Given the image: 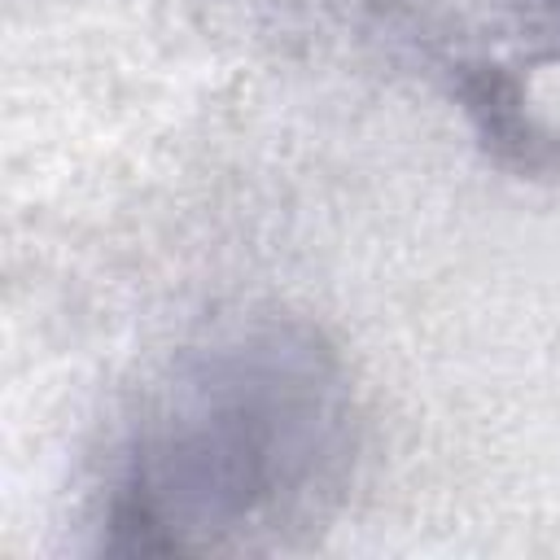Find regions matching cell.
Here are the masks:
<instances>
[{
	"instance_id": "obj_1",
	"label": "cell",
	"mask_w": 560,
	"mask_h": 560,
	"mask_svg": "<svg viewBox=\"0 0 560 560\" xmlns=\"http://www.w3.org/2000/svg\"><path fill=\"white\" fill-rule=\"evenodd\" d=\"M354 394L319 328L249 315L179 346L122 407L96 481L118 556L284 551L341 508Z\"/></svg>"
}]
</instances>
